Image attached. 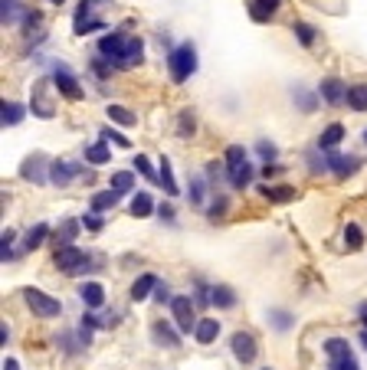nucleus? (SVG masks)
<instances>
[{
	"instance_id": "nucleus-1",
	"label": "nucleus",
	"mask_w": 367,
	"mask_h": 370,
	"mask_svg": "<svg viewBox=\"0 0 367 370\" xmlns=\"http://www.w3.org/2000/svg\"><path fill=\"white\" fill-rule=\"evenodd\" d=\"M167 73H171V82H187L193 73H197V49L193 43H177L171 53H167Z\"/></svg>"
},
{
	"instance_id": "nucleus-2",
	"label": "nucleus",
	"mask_w": 367,
	"mask_h": 370,
	"mask_svg": "<svg viewBox=\"0 0 367 370\" xmlns=\"http://www.w3.org/2000/svg\"><path fill=\"white\" fill-rule=\"evenodd\" d=\"M20 298L27 301V308L33 311L36 318H59V314H62V301L53 295H46L43 288L27 285V288H20Z\"/></svg>"
},
{
	"instance_id": "nucleus-3",
	"label": "nucleus",
	"mask_w": 367,
	"mask_h": 370,
	"mask_svg": "<svg viewBox=\"0 0 367 370\" xmlns=\"http://www.w3.org/2000/svg\"><path fill=\"white\" fill-rule=\"evenodd\" d=\"M53 266H56L62 275H82V272L92 266V259H88V252H82L79 246H62V249L53 252Z\"/></svg>"
},
{
	"instance_id": "nucleus-4",
	"label": "nucleus",
	"mask_w": 367,
	"mask_h": 370,
	"mask_svg": "<svg viewBox=\"0 0 367 370\" xmlns=\"http://www.w3.org/2000/svg\"><path fill=\"white\" fill-rule=\"evenodd\" d=\"M171 314H174V325L180 328V334H193L197 331V301L191 295H174L171 301Z\"/></svg>"
},
{
	"instance_id": "nucleus-5",
	"label": "nucleus",
	"mask_w": 367,
	"mask_h": 370,
	"mask_svg": "<svg viewBox=\"0 0 367 370\" xmlns=\"http://www.w3.org/2000/svg\"><path fill=\"white\" fill-rule=\"evenodd\" d=\"M128 33H121V30H112V33H105L102 40H99V56H105V60H112V66L115 69H121V60H125V49H128Z\"/></svg>"
},
{
	"instance_id": "nucleus-6",
	"label": "nucleus",
	"mask_w": 367,
	"mask_h": 370,
	"mask_svg": "<svg viewBox=\"0 0 367 370\" xmlns=\"http://www.w3.org/2000/svg\"><path fill=\"white\" fill-rule=\"evenodd\" d=\"M49 158L46 154H40V151H33L29 158H23V164H20V177L27 180V184H49Z\"/></svg>"
},
{
	"instance_id": "nucleus-7",
	"label": "nucleus",
	"mask_w": 367,
	"mask_h": 370,
	"mask_svg": "<svg viewBox=\"0 0 367 370\" xmlns=\"http://www.w3.org/2000/svg\"><path fill=\"white\" fill-rule=\"evenodd\" d=\"M99 3H105V0H79V10H75V20H73L75 36H86L92 30H105V20L92 16V7H99Z\"/></svg>"
},
{
	"instance_id": "nucleus-8",
	"label": "nucleus",
	"mask_w": 367,
	"mask_h": 370,
	"mask_svg": "<svg viewBox=\"0 0 367 370\" xmlns=\"http://www.w3.org/2000/svg\"><path fill=\"white\" fill-rule=\"evenodd\" d=\"M49 82H53V89H56L62 99H69V102H82V86L75 82V75L69 73V66H56L53 75H49Z\"/></svg>"
},
{
	"instance_id": "nucleus-9",
	"label": "nucleus",
	"mask_w": 367,
	"mask_h": 370,
	"mask_svg": "<svg viewBox=\"0 0 367 370\" xmlns=\"http://www.w3.org/2000/svg\"><path fill=\"white\" fill-rule=\"evenodd\" d=\"M348 89H351V86H344V79H338V75H324L322 82H318V95H322L324 105H331V108L348 105Z\"/></svg>"
},
{
	"instance_id": "nucleus-10",
	"label": "nucleus",
	"mask_w": 367,
	"mask_h": 370,
	"mask_svg": "<svg viewBox=\"0 0 367 370\" xmlns=\"http://www.w3.org/2000/svg\"><path fill=\"white\" fill-rule=\"evenodd\" d=\"M230 351H233V357L246 367V364H252V360L259 357V344H256V338H252L250 331H236L233 338H230Z\"/></svg>"
},
{
	"instance_id": "nucleus-11",
	"label": "nucleus",
	"mask_w": 367,
	"mask_h": 370,
	"mask_svg": "<svg viewBox=\"0 0 367 370\" xmlns=\"http://www.w3.org/2000/svg\"><path fill=\"white\" fill-rule=\"evenodd\" d=\"M151 341L158 344V347H180V341H184V334H180V328L171 325V321H164V318H158V321H151Z\"/></svg>"
},
{
	"instance_id": "nucleus-12",
	"label": "nucleus",
	"mask_w": 367,
	"mask_h": 370,
	"mask_svg": "<svg viewBox=\"0 0 367 370\" xmlns=\"http://www.w3.org/2000/svg\"><path fill=\"white\" fill-rule=\"evenodd\" d=\"M86 171L79 167V164L73 161H62V158H56V161L49 164V184H56V187H69L75 177H82Z\"/></svg>"
},
{
	"instance_id": "nucleus-13",
	"label": "nucleus",
	"mask_w": 367,
	"mask_h": 370,
	"mask_svg": "<svg viewBox=\"0 0 367 370\" xmlns=\"http://www.w3.org/2000/svg\"><path fill=\"white\" fill-rule=\"evenodd\" d=\"M324 161H328V171L335 177H351L361 171V161L351 158V154H341V151H324Z\"/></svg>"
},
{
	"instance_id": "nucleus-14",
	"label": "nucleus",
	"mask_w": 367,
	"mask_h": 370,
	"mask_svg": "<svg viewBox=\"0 0 367 370\" xmlns=\"http://www.w3.org/2000/svg\"><path fill=\"white\" fill-rule=\"evenodd\" d=\"M79 233H82V220L66 217V220H62L56 230H53V243H56V249H62V246H73Z\"/></svg>"
},
{
	"instance_id": "nucleus-15",
	"label": "nucleus",
	"mask_w": 367,
	"mask_h": 370,
	"mask_svg": "<svg viewBox=\"0 0 367 370\" xmlns=\"http://www.w3.org/2000/svg\"><path fill=\"white\" fill-rule=\"evenodd\" d=\"M79 298L88 311H99L105 305V285L102 282H82L79 285Z\"/></svg>"
},
{
	"instance_id": "nucleus-16",
	"label": "nucleus",
	"mask_w": 367,
	"mask_h": 370,
	"mask_svg": "<svg viewBox=\"0 0 367 370\" xmlns=\"http://www.w3.org/2000/svg\"><path fill=\"white\" fill-rule=\"evenodd\" d=\"M46 79H36L33 82V115H40V119H53L56 115V108H53V102L46 99Z\"/></svg>"
},
{
	"instance_id": "nucleus-17",
	"label": "nucleus",
	"mask_w": 367,
	"mask_h": 370,
	"mask_svg": "<svg viewBox=\"0 0 367 370\" xmlns=\"http://www.w3.org/2000/svg\"><path fill=\"white\" fill-rule=\"evenodd\" d=\"M344 134H348V128H344L341 121H331V125L318 134V145H315V148L318 151H338V145L344 141Z\"/></svg>"
},
{
	"instance_id": "nucleus-18",
	"label": "nucleus",
	"mask_w": 367,
	"mask_h": 370,
	"mask_svg": "<svg viewBox=\"0 0 367 370\" xmlns=\"http://www.w3.org/2000/svg\"><path fill=\"white\" fill-rule=\"evenodd\" d=\"M128 213H132V217H138V220H145V217H151V213H158V207H154V197H151L147 190L132 193V204H128Z\"/></svg>"
},
{
	"instance_id": "nucleus-19",
	"label": "nucleus",
	"mask_w": 367,
	"mask_h": 370,
	"mask_svg": "<svg viewBox=\"0 0 367 370\" xmlns=\"http://www.w3.org/2000/svg\"><path fill=\"white\" fill-rule=\"evenodd\" d=\"M158 282H161V279H158L154 272H141V275L132 282V301H145L147 295H154Z\"/></svg>"
},
{
	"instance_id": "nucleus-20",
	"label": "nucleus",
	"mask_w": 367,
	"mask_h": 370,
	"mask_svg": "<svg viewBox=\"0 0 367 370\" xmlns=\"http://www.w3.org/2000/svg\"><path fill=\"white\" fill-rule=\"evenodd\" d=\"M279 7H282V0H250V16L256 23H269Z\"/></svg>"
},
{
	"instance_id": "nucleus-21",
	"label": "nucleus",
	"mask_w": 367,
	"mask_h": 370,
	"mask_svg": "<svg viewBox=\"0 0 367 370\" xmlns=\"http://www.w3.org/2000/svg\"><path fill=\"white\" fill-rule=\"evenodd\" d=\"M46 236H53V230H49V223H33L27 230V236H23V252H33L40 249L46 243Z\"/></svg>"
},
{
	"instance_id": "nucleus-22",
	"label": "nucleus",
	"mask_w": 367,
	"mask_h": 370,
	"mask_svg": "<svg viewBox=\"0 0 367 370\" xmlns=\"http://www.w3.org/2000/svg\"><path fill=\"white\" fill-rule=\"evenodd\" d=\"M118 197H121V193H115L112 187H105V190H95L92 197H88V210H92V213H108V210L118 204Z\"/></svg>"
},
{
	"instance_id": "nucleus-23",
	"label": "nucleus",
	"mask_w": 367,
	"mask_h": 370,
	"mask_svg": "<svg viewBox=\"0 0 367 370\" xmlns=\"http://www.w3.org/2000/svg\"><path fill=\"white\" fill-rule=\"evenodd\" d=\"M23 115H27L23 105L14 102V99H3V105H0V121H3V128H16V125L23 121Z\"/></svg>"
},
{
	"instance_id": "nucleus-24",
	"label": "nucleus",
	"mask_w": 367,
	"mask_h": 370,
	"mask_svg": "<svg viewBox=\"0 0 367 370\" xmlns=\"http://www.w3.org/2000/svg\"><path fill=\"white\" fill-rule=\"evenodd\" d=\"M82 158H86L92 167H105V164L112 161V148H108V141H95V145H88L86 151H82Z\"/></svg>"
},
{
	"instance_id": "nucleus-25",
	"label": "nucleus",
	"mask_w": 367,
	"mask_h": 370,
	"mask_svg": "<svg viewBox=\"0 0 367 370\" xmlns=\"http://www.w3.org/2000/svg\"><path fill=\"white\" fill-rule=\"evenodd\" d=\"M210 305L213 308H223V311L236 308V292L230 285H210Z\"/></svg>"
},
{
	"instance_id": "nucleus-26",
	"label": "nucleus",
	"mask_w": 367,
	"mask_h": 370,
	"mask_svg": "<svg viewBox=\"0 0 367 370\" xmlns=\"http://www.w3.org/2000/svg\"><path fill=\"white\" fill-rule=\"evenodd\" d=\"M217 338H220V321L217 318H200L197 331H193V341L197 344H213Z\"/></svg>"
},
{
	"instance_id": "nucleus-27",
	"label": "nucleus",
	"mask_w": 367,
	"mask_h": 370,
	"mask_svg": "<svg viewBox=\"0 0 367 370\" xmlns=\"http://www.w3.org/2000/svg\"><path fill=\"white\" fill-rule=\"evenodd\" d=\"M292 95H295L292 102L298 105V108H302L305 115H309V112H315V108H318V102H322V95H318V89L311 92V89H305V86H295Z\"/></svg>"
},
{
	"instance_id": "nucleus-28",
	"label": "nucleus",
	"mask_w": 367,
	"mask_h": 370,
	"mask_svg": "<svg viewBox=\"0 0 367 370\" xmlns=\"http://www.w3.org/2000/svg\"><path fill=\"white\" fill-rule=\"evenodd\" d=\"M158 184L164 187L167 197H177V193H180V187H177L174 171H171V161H167V158H161V164H158Z\"/></svg>"
},
{
	"instance_id": "nucleus-29",
	"label": "nucleus",
	"mask_w": 367,
	"mask_h": 370,
	"mask_svg": "<svg viewBox=\"0 0 367 370\" xmlns=\"http://www.w3.org/2000/svg\"><path fill=\"white\" fill-rule=\"evenodd\" d=\"M187 200H191V207H204L206 204V177L193 174L191 184H187Z\"/></svg>"
},
{
	"instance_id": "nucleus-30",
	"label": "nucleus",
	"mask_w": 367,
	"mask_h": 370,
	"mask_svg": "<svg viewBox=\"0 0 367 370\" xmlns=\"http://www.w3.org/2000/svg\"><path fill=\"white\" fill-rule=\"evenodd\" d=\"M105 115H108V121L118 125V128H132V125H134V112H132V108H125V105H108V108H105Z\"/></svg>"
},
{
	"instance_id": "nucleus-31",
	"label": "nucleus",
	"mask_w": 367,
	"mask_h": 370,
	"mask_svg": "<svg viewBox=\"0 0 367 370\" xmlns=\"http://www.w3.org/2000/svg\"><path fill=\"white\" fill-rule=\"evenodd\" d=\"M141 60H145V40H141V36H132V40H128V49H125V60H121V69L138 66Z\"/></svg>"
},
{
	"instance_id": "nucleus-32",
	"label": "nucleus",
	"mask_w": 367,
	"mask_h": 370,
	"mask_svg": "<svg viewBox=\"0 0 367 370\" xmlns=\"http://www.w3.org/2000/svg\"><path fill=\"white\" fill-rule=\"evenodd\" d=\"M259 190H263V197L269 204H292L295 200V187H285V184H282V187H269V184H265Z\"/></svg>"
},
{
	"instance_id": "nucleus-33",
	"label": "nucleus",
	"mask_w": 367,
	"mask_h": 370,
	"mask_svg": "<svg viewBox=\"0 0 367 370\" xmlns=\"http://www.w3.org/2000/svg\"><path fill=\"white\" fill-rule=\"evenodd\" d=\"M223 164H226V171H239V167H246V164H250L246 148H243V145H230L226 154H223Z\"/></svg>"
},
{
	"instance_id": "nucleus-34",
	"label": "nucleus",
	"mask_w": 367,
	"mask_h": 370,
	"mask_svg": "<svg viewBox=\"0 0 367 370\" xmlns=\"http://www.w3.org/2000/svg\"><path fill=\"white\" fill-rule=\"evenodd\" d=\"M265 318H269V325L276 328L279 334H285V331L295 325V314H292V311H285V308H269V314H265Z\"/></svg>"
},
{
	"instance_id": "nucleus-35",
	"label": "nucleus",
	"mask_w": 367,
	"mask_h": 370,
	"mask_svg": "<svg viewBox=\"0 0 367 370\" xmlns=\"http://www.w3.org/2000/svg\"><path fill=\"white\" fill-rule=\"evenodd\" d=\"M348 108L351 112H367V82H357L348 89Z\"/></svg>"
},
{
	"instance_id": "nucleus-36",
	"label": "nucleus",
	"mask_w": 367,
	"mask_h": 370,
	"mask_svg": "<svg viewBox=\"0 0 367 370\" xmlns=\"http://www.w3.org/2000/svg\"><path fill=\"white\" fill-rule=\"evenodd\" d=\"M108 187L115 193H132L134 190V174L132 171H115L112 177H108Z\"/></svg>"
},
{
	"instance_id": "nucleus-37",
	"label": "nucleus",
	"mask_w": 367,
	"mask_h": 370,
	"mask_svg": "<svg viewBox=\"0 0 367 370\" xmlns=\"http://www.w3.org/2000/svg\"><path fill=\"white\" fill-rule=\"evenodd\" d=\"M322 351L328 360H335V357H344V354H351V344H348V338H328L322 344Z\"/></svg>"
},
{
	"instance_id": "nucleus-38",
	"label": "nucleus",
	"mask_w": 367,
	"mask_h": 370,
	"mask_svg": "<svg viewBox=\"0 0 367 370\" xmlns=\"http://www.w3.org/2000/svg\"><path fill=\"white\" fill-rule=\"evenodd\" d=\"M344 246L351 252L364 249V230H361L357 223H348V226H344Z\"/></svg>"
},
{
	"instance_id": "nucleus-39",
	"label": "nucleus",
	"mask_w": 367,
	"mask_h": 370,
	"mask_svg": "<svg viewBox=\"0 0 367 370\" xmlns=\"http://www.w3.org/2000/svg\"><path fill=\"white\" fill-rule=\"evenodd\" d=\"M292 33L298 36V43L305 46V49H309V46H315V36H318V33H315V27H309L305 20H295V23H292Z\"/></svg>"
},
{
	"instance_id": "nucleus-40",
	"label": "nucleus",
	"mask_w": 367,
	"mask_h": 370,
	"mask_svg": "<svg viewBox=\"0 0 367 370\" xmlns=\"http://www.w3.org/2000/svg\"><path fill=\"white\" fill-rule=\"evenodd\" d=\"M193 132H197V115L184 108V112L177 115V134H180V138H191Z\"/></svg>"
},
{
	"instance_id": "nucleus-41",
	"label": "nucleus",
	"mask_w": 367,
	"mask_h": 370,
	"mask_svg": "<svg viewBox=\"0 0 367 370\" xmlns=\"http://www.w3.org/2000/svg\"><path fill=\"white\" fill-rule=\"evenodd\" d=\"M252 164H246V167H239V171H230V184H233L236 190H243V187H250V180H252Z\"/></svg>"
},
{
	"instance_id": "nucleus-42",
	"label": "nucleus",
	"mask_w": 367,
	"mask_h": 370,
	"mask_svg": "<svg viewBox=\"0 0 367 370\" xmlns=\"http://www.w3.org/2000/svg\"><path fill=\"white\" fill-rule=\"evenodd\" d=\"M134 171H138V174H141V177L145 180H151V184H158V171H154V164L147 161L145 154H138V158H134Z\"/></svg>"
},
{
	"instance_id": "nucleus-43",
	"label": "nucleus",
	"mask_w": 367,
	"mask_h": 370,
	"mask_svg": "<svg viewBox=\"0 0 367 370\" xmlns=\"http://www.w3.org/2000/svg\"><path fill=\"white\" fill-rule=\"evenodd\" d=\"M210 204H213V207L206 210V220H213V223L223 220V217H226V210H230V200H226V197L220 193V197H213Z\"/></svg>"
},
{
	"instance_id": "nucleus-44",
	"label": "nucleus",
	"mask_w": 367,
	"mask_h": 370,
	"mask_svg": "<svg viewBox=\"0 0 367 370\" xmlns=\"http://www.w3.org/2000/svg\"><path fill=\"white\" fill-rule=\"evenodd\" d=\"M14 230H3V239H0V259L3 262H14L16 256H14Z\"/></svg>"
},
{
	"instance_id": "nucleus-45",
	"label": "nucleus",
	"mask_w": 367,
	"mask_h": 370,
	"mask_svg": "<svg viewBox=\"0 0 367 370\" xmlns=\"http://www.w3.org/2000/svg\"><path fill=\"white\" fill-rule=\"evenodd\" d=\"M256 154H259L265 164H272L276 158H279V148H276L272 141H265V138H263V141H256Z\"/></svg>"
},
{
	"instance_id": "nucleus-46",
	"label": "nucleus",
	"mask_w": 367,
	"mask_h": 370,
	"mask_svg": "<svg viewBox=\"0 0 367 370\" xmlns=\"http://www.w3.org/2000/svg\"><path fill=\"white\" fill-rule=\"evenodd\" d=\"M79 220H82V230H88V233H102V226H105L102 213H92V210H88L86 217H79Z\"/></svg>"
},
{
	"instance_id": "nucleus-47",
	"label": "nucleus",
	"mask_w": 367,
	"mask_h": 370,
	"mask_svg": "<svg viewBox=\"0 0 367 370\" xmlns=\"http://www.w3.org/2000/svg\"><path fill=\"white\" fill-rule=\"evenodd\" d=\"M328 370H361V367H357V360H354V351H351V354L328 360Z\"/></svg>"
},
{
	"instance_id": "nucleus-48",
	"label": "nucleus",
	"mask_w": 367,
	"mask_h": 370,
	"mask_svg": "<svg viewBox=\"0 0 367 370\" xmlns=\"http://www.w3.org/2000/svg\"><path fill=\"white\" fill-rule=\"evenodd\" d=\"M102 141H112V145H118V148H128V138L121 132H112V128H105L102 132Z\"/></svg>"
},
{
	"instance_id": "nucleus-49",
	"label": "nucleus",
	"mask_w": 367,
	"mask_h": 370,
	"mask_svg": "<svg viewBox=\"0 0 367 370\" xmlns=\"http://www.w3.org/2000/svg\"><path fill=\"white\" fill-rule=\"evenodd\" d=\"M154 301H158V305H171V301H174L171 288H167L164 282H158V288H154Z\"/></svg>"
},
{
	"instance_id": "nucleus-50",
	"label": "nucleus",
	"mask_w": 367,
	"mask_h": 370,
	"mask_svg": "<svg viewBox=\"0 0 367 370\" xmlns=\"http://www.w3.org/2000/svg\"><path fill=\"white\" fill-rule=\"evenodd\" d=\"M193 301H197V305H200V308H206V305H210V288H206L204 282H200V285H197V295H193Z\"/></svg>"
},
{
	"instance_id": "nucleus-51",
	"label": "nucleus",
	"mask_w": 367,
	"mask_h": 370,
	"mask_svg": "<svg viewBox=\"0 0 367 370\" xmlns=\"http://www.w3.org/2000/svg\"><path fill=\"white\" fill-rule=\"evenodd\" d=\"M158 217H161L164 223H174V210L167 207V204H161V207H158Z\"/></svg>"
},
{
	"instance_id": "nucleus-52",
	"label": "nucleus",
	"mask_w": 367,
	"mask_h": 370,
	"mask_svg": "<svg viewBox=\"0 0 367 370\" xmlns=\"http://www.w3.org/2000/svg\"><path fill=\"white\" fill-rule=\"evenodd\" d=\"M3 370H20V364H16L14 357H7V360H3Z\"/></svg>"
},
{
	"instance_id": "nucleus-53",
	"label": "nucleus",
	"mask_w": 367,
	"mask_h": 370,
	"mask_svg": "<svg viewBox=\"0 0 367 370\" xmlns=\"http://www.w3.org/2000/svg\"><path fill=\"white\" fill-rule=\"evenodd\" d=\"M7 341H10V331H7V325H3V328H0V344L7 347Z\"/></svg>"
},
{
	"instance_id": "nucleus-54",
	"label": "nucleus",
	"mask_w": 367,
	"mask_h": 370,
	"mask_svg": "<svg viewBox=\"0 0 367 370\" xmlns=\"http://www.w3.org/2000/svg\"><path fill=\"white\" fill-rule=\"evenodd\" d=\"M49 3H66V0H49Z\"/></svg>"
},
{
	"instance_id": "nucleus-55",
	"label": "nucleus",
	"mask_w": 367,
	"mask_h": 370,
	"mask_svg": "<svg viewBox=\"0 0 367 370\" xmlns=\"http://www.w3.org/2000/svg\"><path fill=\"white\" fill-rule=\"evenodd\" d=\"M3 3H16V0H3Z\"/></svg>"
},
{
	"instance_id": "nucleus-56",
	"label": "nucleus",
	"mask_w": 367,
	"mask_h": 370,
	"mask_svg": "<svg viewBox=\"0 0 367 370\" xmlns=\"http://www.w3.org/2000/svg\"><path fill=\"white\" fill-rule=\"evenodd\" d=\"M364 145H367V132H364Z\"/></svg>"
},
{
	"instance_id": "nucleus-57",
	"label": "nucleus",
	"mask_w": 367,
	"mask_h": 370,
	"mask_svg": "<svg viewBox=\"0 0 367 370\" xmlns=\"http://www.w3.org/2000/svg\"><path fill=\"white\" fill-rule=\"evenodd\" d=\"M265 370H269V367H265Z\"/></svg>"
}]
</instances>
